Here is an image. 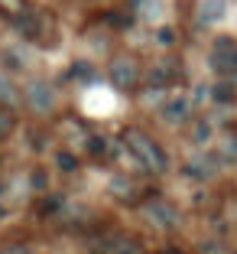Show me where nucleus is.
<instances>
[{
    "label": "nucleus",
    "instance_id": "f257e3e1",
    "mask_svg": "<svg viewBox=\"0 0 237 254\" xmlns=\"http://www.w3.org/2000/svg\"><path fill=\"white\" fill-rule=\"evenodd\" d=\"M124 143H127V150H130V157L140 163V170H146V173H166L169 157H166V150L159 147L149 134H143V130L130 127V130L124 134Z\"/></svg>",
    "mask_w": 237,
    "mask_h": 254
},
{
    "label": "nucleus",
    "instance_id": "f03ea898",
    "mask_svg": "<svg viewBox=\"0 0 237 254\" xmlns=\"http://www.w3.org/2000/svg\"><path fill=\"white\" fill-rule=\"evenodd\" d=\"M23 101L33 108L36 114H49L52 108H55V88H52L49 82H43V78H36V82L26 85V91H23Z\"/></svg>",
    "mask_w": 237,
    "mask_h": 254
},
{
    "label": "nucleus",
    "instance_id": "7ed1b4c3",
    "mask_svg": "<svg viewBox=\"0 0 237 254\" xmlns=\"http://www.w3.org/2000/svg\"><path fill=\"white\" fill-rule=\"evenodd\" d=\"M208 62L218 75H237V43L234 39H218Z\"/></svg>",
    "mask_w": 237,
    "mask_h": 254
},
{
    "label": "nucleus",
    "instance_id": "20e7f679",
    "mask_svg": "<svg viewBox=\"0 0 237 254\" xmlns=\"http://www.w3.org/2000/svg\"><path fill=\"white\" fill-rule=\"evenodd\" d=\"M140 82V65H137L134 59H114V65H111V85L114 88H120V91H130L134 85Z\"/></svg>",
    "mask_w": 237,
    "mask_h": 254
},
{
    "label": "nucleus",
    "instance_id": "39448f33",
    "mask_svg": "<svg viewBox=\"0 0 237 254\" xmlns=\"http://www.w3.org/2000/svg\"><path fill=\"white\" fill-rule=\"evenodd\" d=\"M146 218L156 228H176L179 225V209L166 199H149L146 202Z\"/></svg>",
    "mask_w": 237,
    "mask_h": 254
},
{
    "label": "nucleus",
    "instance_id": "423d86ee",
    "mask_svg": "<svg viewBox=\"0 0 237 254\" xmlns=\"http://www.w3.org/2000/svg\"><path fill=\"white\" fill-rule=\"evenodd\" d=\"M192 108H195L192 98H186V95H172L169 101L163 105V118L169 121V124H182V121L192 118Z\"/></svg>",
    "mask_w": 237,
    "mask_h": 254
},
{
    "label": "nucleus",
    "instance_id": "0eeeda50",
    "mask_svg": "<svg viewBox=\"0 0 237 254\" xmlns=\"http://www.w3.org/2000/svg\"><path fill=\"white\" fill-rule=\"evenodd\" d=\"M224 13H228V0H201L198 10H195V16H198L201 26H215V23H221Z\"/></svg>",
    "mask_w": 237,
    "mask_h": 254
},
{
    "label": "nucleus",
    "instance_id": "6e6552de",
    "mask_svg": "<svg viewBox=\"0 0 237 254\" xmlns=\"http://www.w3.org/2000/svg\"><path fill=\"white\" fill-rule=\"evenodd\" d=\"M0 105H10V108L20 105V88L7 72H0Z\"/></svg>",
    "mask_w": 237,
    "mask_h": 254
},
{
    "label": "nucleus",
    "instance_id": "1a4fd4ad",
    "mask_svg": "<svg viewBox=\"0 0 237 254\" xmlns=\"http://www.w3.org/2000/svg\"><path fill=\"white\" fill-rule=\"evenodd\" d=\"M107 254H143V248L137 245L134 238H124V235H117V238L107 241Z\"/></svg>",
    "mask_w": 237,
    "mask_h": 254
},
{
    "label": "nucleus",
    "instance_id": "9d476101",
    "mask_svg": "<svg viewBox=\"0 0 237 254\" xmlns=\"http://www.w3.org/2000/svg\"><path fill=\"white\" fill-rule=\"evenodd\" d=\"M16 30H20L26 39H36L39 36V20L33 13H20L16 16Z\"/></svg>",
    "mask_w": 237,
    "mask_h": 254
},
{
    "label": "nucleus",
    "instance_id": "9b49d317",
    "mask_svg": "<svg viewBox=\"0 0 237 254\" xmlns=\"http://www.w3.org/2000/svg\"><path fill=\"white\" fill-rule=\"evenodd\" d=\"M172 78H176L172 65H153V72H149V82H153L156 88H163V85H169Z\"/></svg>",
    "mask_w": 237,
    "mask_h": 254
},
{
    "label": "nucleus",
    "instance_id": "f8f14e48",
    "mask_svg": "<svg viewBox=\"0 0 237 254\" xmlns=\"http://www.w3.org/2000/svg\"><path fill=\"white\" fill-rule=\"evenodd\" d=\"M211 98H215L218 105H228V101H234V85H231V82H218L215 88H211Z\"/></svg>",
    "mask_w": 237,
    "mask_h": 254
},
{
    "label": "nucleus",
    "instance_id": "ddd939ff",
    "mask_svg": "<svg viewBox=\"0 0 237 254\" xmlns=\"http://www.w3.org/2000/svg\"><path fill=\"white\" fill-rule=\"evenodd\" d=\"M211 163H201V160H195V163L186 166V176H195V180H211Z\"/></svg>",
    "mask_w": 237,
    "mask_h": 254
},
{
    "label": "nucleus",
    "instance_id": "4468645a",
    "mask_svg": "<svg viewBox=\"0 0 237 254\" xmlns=\"http://www.w3.org/2000/svg\"><path fill=\"white\" fill-rule=\"evenodd\" d=\"M107 147H111V140H104V137H88V153L91 157H104L107 153Z\"/></svg>",
    "mask_w": 237,
    "mask_h": 254
},
{
    "label": "nucleus",
    "instance_id": "2eb2a0df",
    "mask_svg": "<svg viewBox=\"0 0 237 254\" xmlns=\"http://www.w3.org/2000/svg\"><path fill=\"white\" fill-rule=\"evenodd\" d=\"M55 163H59V166H62L65 173H72L75 166H78V160H75V153H68V150H62L59 157H55Z\"/></svg>",
    "mask_w": 237,
    "mask_h": 254
},
{
    "label": "nucleus",
    "instance_id": "dca6fc26",
    "mask_svg": "<svg viewBox=\"0 0 237 254\" xmlns=\"http://www.w3.org/2000/svg\"><path fill=\"white\" fill-rule=\"evenodd\" d=\"M72 75H75V78H82V82H95V68H91V65H85V62H78Z\"/></svg>",
    "mask_w": 237,
    "mask_h": 254
},
{
    "label": "nucleus",
    "instance_id": "f3484780",
    "mask_svg": "<svg viewBox=\"0 0 237 254\" xmlns=\"http://www.w3.org/2000/svg\"><path fill=\"white\" fill-rule=\"evenodd\" d=\"M156 43H159V46H172V43H176V30H169V26H163V30L156 33Z\"/></svg>",
    "mask_w": 237,
    "mask_h": 254
},
{
    "label": "nucleus",
    "instance_id": "a211bd4d",
    "mask_svg": "<svg viewBox=\"0 0 237 254\" xmlns=\"http://www.w3.org/2000/svg\"><path fill=\"white\" fill-rule=\"evenodd\" d=\"M221 153H224V157H228V160H237V134H234V137H228V140H224Z\"/></svg>",
    "mask_w": 237,
    "mask_h": 254
},
{
    "label": "nucleus",
    "instance_id": "6ab92c4d",
    "mask_svg": "<svg viewBox=\"0 0 237 254\" xmlns=\"http://www.w3.org/2000/svg\"><path fill=\"white\" fill-rule=\"evenodd\" d=\"M10 127H13L10 114H3V111H0V137H7V134H10Z\"/></svg>",
    "mask_w": 237,
    "mask_h": 254
},
{
    "label": "nucleus",
    "instance_id": "aec40b11",
    "mask_svg": "<svg viewBox=\"0 0 237 254\" xmlns=\"http://www.w3.org/2000/svg\"><path fill=\"white\" fill-rule=\"evenodd\" d=\"M0 254H36V251H30V248H23V245H13V248H3Z\"/></svg>",
    "mask_w": 237,
    "mask_h": 254
},
{
    "label": "nucleus",
    "instance_id": "412c9836",
    "mask_svg": "<svg viewBox=\"0 0 237 254\" xmlns=\"http://www.w3.org/2000/svg\"><path fill=\"white\" fill-rule=\"evenodd\" d=\"M201 254H221V248H215V245H205V248H201Z\"/></svg>",
    "mask_w": 237,
    "mask_h": 254
},
{
    "label": "nucleus",
    "instance_id": "4be33fe9",
    "mask_svg": "<svg viewBox=\"0 0 237 254\" xmlns=\"http://www.w3.org/2000/svg\"><path fill=\"white\" fill-rule=\"evenodd\" d=\"M0 218H3V209H0Z\"/></svg>",
    "mask_w": 237,
    "mask_h": 254
},
{
    "label": "nucleus",
    "instance_id": "5701e85b",
    "mask_svg": "<svg viewBox=\"0 0 237 254\" xmlns=\"http://www.w3.org/2000/svg\"><path fill=\"white\" fill-rule=\"evenodd\" d=\"M234 254H237V251H234Z\"/></svg>",
    "mask_w": 237,
    "mask_h": 254
}]
</instances>
